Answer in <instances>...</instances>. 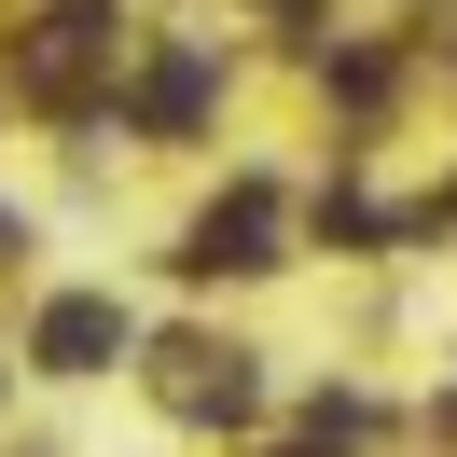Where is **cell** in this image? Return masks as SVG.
Wrapping results in <instances>:
<instances>
[{"instance_id":"cell-1","label":"cell","mask_w":457,"mask_h":457,"mask_svg":"<svg viewBox=\"0 0 457 457\" xmlns=\"http://www.w3.org/2000/svg\"><path fill=\"white\" fill-rule=\"evenodd\" d=\"M42 346H56V361H97V346H112V319H97V305H56V333H42Z\"/></svg>"}]
</instances>
